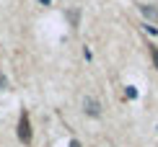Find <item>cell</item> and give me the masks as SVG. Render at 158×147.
<instances>
[{"instance_id": "1", "label": "cell", "mask_w": 158, "mask_h": 147, "mask_svg": "<svg viewBox=\"0 0 158 147\" xmlns=\"http://www.w3.org/2000/svg\"><path fill=\"white\" fill-rule=\"evenodd\" d=\"M18 139H21L23 145L31 142V124H29V113H21V119H18Z\"/></svg>"}, {"instance_id": "2", "label": "cell", "mask_w": 158, "mask_h": 147, "mask_svg": "<svg viewBox=\"0 0 158 147\" xmlns=\"http://www.w3.org/2000/svg\"><path fill=\"white\" fill-rule=\"evenodd\" d=\"M85 113H88V116H98V113H101V103H98L96 98H85Z\"/></svg>"}, {"instance_id": "3", "label": "cell", "mask_w": 158, "mask_h": 147, "mask_svg": "<svg viewBox=\"0 0 158 147\" xmlns=\"http://www.w3.org/2000/svg\"><path fill=\"white\" fill-rule=\"evenodd\" d=\"M140 13L148 18V21H158V10L153 8V5H140Z\"/></svg>"}, {"instance_id": "4", "label": "cell", "mask_w": 158, "mask_h": 147, "mask_svg": "<svg viewBox=\"0 0 158 147\" xmlns=\"http://www.w3.org/2000/svg\"><path fill=\"white\" fill-rule=\"evenodd\" d=\"M68 18H70V23H73V26H78V21H81V13H78V10H70Z\"/></svg>"}, {"instance_id": "5", "label": "cell", "mask_w": 158, "mask_h": 147, "mask_svg": "<svg viewBox=\"0 0 158 147\" xmlns=\"http://www.w3.org/2000/svg\"><path fill=\"white\" fill-rule=\"evenodd\" d=\"M150 57H153V65H156V70H158V46H150Z\"/></svg>"}, {"instance_id": "6", "label": "cell", "mask_w": 158, "mask_h": 147, "mask_svg": "<svg viewBox=\"0 0 158 147\" xmlns=\"http://www.w3.org/2000/svg\"><path fill=\"white\" fill-rule=\"evenodd\" d=\"M0 90H8V77L0 72Z\"/></svg>"}, {"instance_id": "7", "label": "cell", "mask_w": 158, "mask_h": 147, "mask_svg": "<svg viewBox=\"0 0 158 147\" xmlns=\"http://www.w3.org/2000/svg\"><path fill=\"white\" fill-rule=\"evenodd\" d=\"M124 96H127V98H135V96H137V90L132 88V85H127V90H124Z\"/></svg>"}, {"instance_id": "8", "label": "cell", "mask_w": 158, "mask_h": 147, "mask_svg": "<svg viewBox=\"0 0 158 147\" xmlns=\"http://www.w3.org/2000/svg\"><path fill=\"white\" fill-rule=\"evenodd\" d=\"M145 31H148V34H158V29H156V26H150V23H145Z\"/></svg>"}, {"instance_id": "9", "label": "cell", "mask_w": 158, "mask_h": 147, "mask_svg": "<svg viewBox=\"0 0 158 147\" xmlns=\"http://www.w3.org/2000/svg\"><path fill=\"white\" fill-rule=\"evenodd\" d=\"M70 147H83V145L78 142V139H73V142H70Z\"/></svg>"}, {"instance_id": "10", "label": "cell", "mask_w": 158, "mask_h": 147, "mask_svg": "<svg viewBox=\"0 0 158 147\" xmlns=\"http://www.w3.org/2000/svg\"><path fill=\"white\" fill-rule=\"evenodd\" d=\"M39 3H42V5H49V3H52V0H39Z\"/></svg>"}]
</instances>
